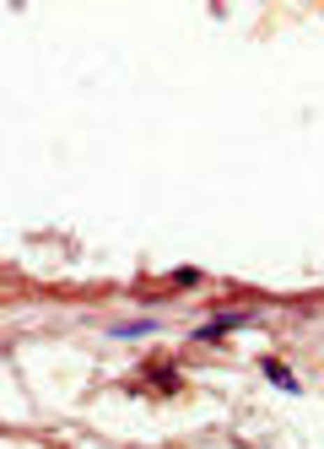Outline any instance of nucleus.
I'll list each match as a JSON object with an SVG mask.
<instances>
[{
    "label": "nucleus",
    "instance_id": "f257e3e1",
    "mask_svg": "<svg viewBox=\"0 0 324 449\" xmlns=\"http://www.w3.org/2000/svg\"><path fill=\"white\" fill-rule=\"evenodd\" d=\"M265 373H270V379H276L281 390H297V379H292V368H281L276 357H265Z\"/></svg>",
    "mask_w": 324,
    "mask_h": 449
}]
</instances>
